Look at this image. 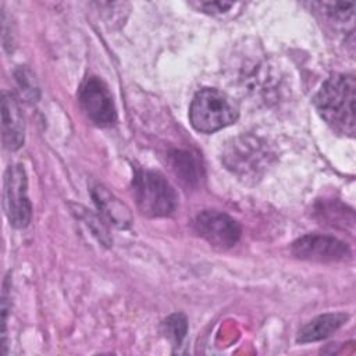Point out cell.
<instances>
[{"label":"cell","mask_w":356,"mask_h":356,"mask_svg":"<svg viewBox=\"0 0 356 356\" xmlns=\"http://www.w3.org/2000/svg\"><path fill=\"white\" fill-rule=\"evenodd\" d=\"M136 206L147 217H165L177 209V193L159 172L138 168L132 179Z\"/></svg>","instance_id":"cell-3"},{"label":"cell","mask_w":356,"mask_h":356,"mask_svg":"<svg viewBox=\"0 0 356 356\" xmlns=\"http://www.w3.org/2000/svg\"><path fill=\"white\" fill-rule=\"evenodd\" d=\"M15 78L19 89L22 90V95L28 97L31 102H35L38 99V85L32 72L26 68H19L15 72Z\"/></svg>","instance_id":"cell-14"},{"label":"cell","mask_w":356,"mask_h":356,"mask_svg":"<svg viewBox=\"0 0 356 356\" xmlns=\"http://www.w3.org/2000/svg\"><path fill=\"white\" fill-rule=\"evenodd\" d=\"M92 197L97 209L108 220H111L113 224L118 227L129 225V221H131L129 210L125 207V204H122L117 197H114L103 186H95L92 191Z\"/></svg>","instance_id":"cell-12"},{"label":"cell","mask_w":356,"mask_h":356,"mask_svg":"<svg viewBox=\"0 0 356 356\" xmlns=\"http://www.w3.org/2000/svg\"><path fill=\"white\" fill-rule=\"evenodd\" d=\"M1 136L7 150H18L24 145L25 124L17 97L4 90L1 95Z\"/></svg>","instance_id":"cell-9"},{"label":"cell","mask_w":356,"mask_h":356,"mask_svg":"<svg viewBox=\"0 0 356 356\" xmlns=\"http://www.w3.org/2000/svg\"><path fill=\"white\" fill-rule=\"evenodd\" d=\"M348 317L349 316L345 313L320 314L299 330L296 341L300 343H307L325 339L341 328L346 323Z\"/></svg>","instance_id":"cell-10"},{"label":"cell","mask_w":356,"mask_h":356,"mask_svg":"<svg viewBox=\"0 0 356 356\" xmlns=\"http://www.w3.org/2000/svg\"><path fill=\"white\" fill-rule=\"evenodd\" d=\"M161 330L174 346H179L188 332L186 317L182 313H174L161 323Z\"/></svg>","instance_id":"cell-13"},{"label":"cell","mask_w":356,"mask_h":356,"mask_svg":"<svg viewBox=\"0 0 356 356\" xmlns=\"http://www.w3.org/2000/svg\"><path fill=\"white\" fill-rule=\"evenodd\" d=\"M356 81L350 74H334L318 89L314 106L323 120L338 134L355 135Z\"/></svg>","instance_id":"cell-1"},{"label":"cell","mask_w":356,"mask_h":356,"mask_svg":"<svg viewBox=\"0 0 356 356\" xmlns=\"http://www.w3.org/2000/svg\"><path fill=\"white\" fill-rule=\"evenodd\" d=\"M271 159L266 143L254 136L242 135L232 139L222 154V161L228 170L243 179L261 177Z\"/></svg>","instance_id":"cell-4"},{"label":"cell","mask_w":356,"mask_h":356,"mask_svg":"<svg viewBox=\"0 0 356 356\" xmlns=\"http://www.w3.org/2000/svg\"><path fill=\"white\" fill-rule=\"evenodd\" d=\"M200 10H203L204 13L209 14H220V13H225L228 11L234 3H225V1H204V3H199L197 4Z\"/></svg>","instance_id":"cell-16"},{"label":"cell","mask_w":356,"mask_h":356,"mask_svg":"<svg viewBox=\"0 0 356 356\" xmlns=\"http://www.w3.org/2000/svg\"><path fill=\"white\" fill-rule=\"evenodd\" d=\"M170 164L174 174L188 186H197L204 177L203 163L197 153L191 150H174L170 153Z\"/></svg>","instance_id":"cell-11"},{"label":"cell","mask_w":356,"mask_h":356,"mask_svg":"<svg viewBox=\"0 0 356 356\" xmlns=\"http://www.w3.org/2000/svg\"><path fill=\"white\" fill-rule=\"evenodd\" d=\"M193 227L203 239L220 249L234 246L239 241L242 232L241 225L235 218L217 210L200 211L193 221Z\"/></svg>","instance_id":"cell-8"},{"label":"cell","mask_w":356,"mask_h":356,"mask_svg":"<svg viewBox=\"0 0 356 356\" xmlns=\"http://www.w3.org/2000/svg\"><path fill=\"white\" fill-rule=\"evenodd\" d=\"M3 206L10 224L15 228H25L31 222L32 204L26 189L28 179L22 165H10L4 172Z\"/></svg>","instance_id":"cell-5"},{"label":"cell","mask_w":356,"mask_h":356,"mask_svg":"<svg viewBox=\"0 0 356 356\" xmlns=\"http://www.w3.org/2000/svg\"><path fill=\"white\" fill-rule=\"evenodd\" d=\"M189 120L196 131L213 134L234 124L238 120V108L225 93L213 88H204L192 99Z\"/></svg>","instance_id":"cell-2"},{"label":"cell","mask_w":356,"mask_h":356,"mask_svg":"<svg viewBox=\"0 0 356 356\" xmlns=\"http://www.w3.org/2000/svg\"><path fill=\"white\" fill-rule=\"evenodd\" d=\"M78 99L82 110L93 124L108 127L115 122L117 111L113 96L100 78L95 75L85 78L79 86Z\"/></svg>","instance_id":"cell-6"},{"label":"cell","mask_w":356,"mask_h":356,"mask_svg":"<svg viewBox=\"0 0 356 356\" xmlns=\"http://www.w3.org/2000/svg\"><path fill=\"white\" fill-rule=\"evenodd\" d=\"M327 14L337 21H348L353 18V3H327L324 4Z\"/></svg>","instance_id":"cell-15"},{"label":"cell","mask_w":356,"mask_h":356,"mask_svg":"<svg viewBox=\"0 0 356 356\" xmlns=\"http://www.w3.org/2000/svg\"><path fill=\"white\" fill-rule=\"evenodd\" d=\"M292 253L302 260L316 263L343 261L350 256L349 246L331 235L307 234L292 243Z\"/></svg>","instance_id":"cell-7"}]
</instances>
